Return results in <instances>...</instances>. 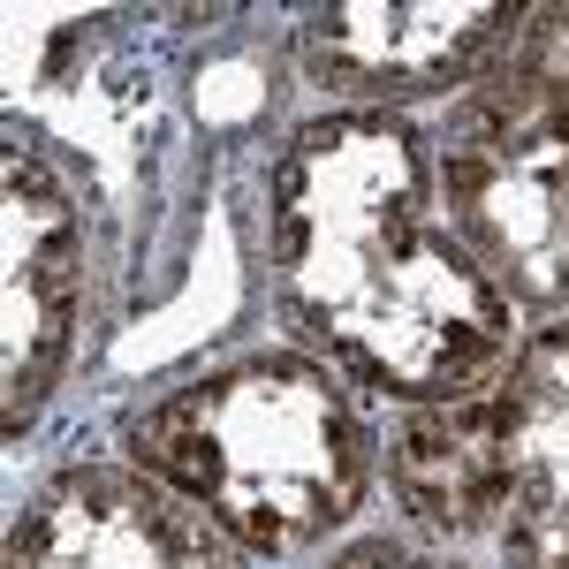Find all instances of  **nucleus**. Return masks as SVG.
Returning a JSON list of instances; mask_svg holds the SVG:
<instances>
[{
	"mask_svg": "<svg viewBox=\"0 0 569 569\" xmlns=\"http://www.w3.org/2000/svg\"><path fill=\"white\" fill-rule=\"evenodd\" d=\"M266 297L297 350L380 402L471 395L525 342L517 305L440 213L418 114L289 122L266 168Z\"/></svg>",
	"mask_w": 569,
	"mask_h": 569,
	"instance_id": "1",
	"label": "nucleus"
},
{
	"mask_svg": "<svg viewBox=\"0 0 569 569\" xmlns=\"http://www.w3.org/2000/svg\"><path fill=\"white\" fill-rule=\"evenodd\" d=\"M122 456L273 569L319 555L365 517L380 426L335 365L259 342L144 395L122 418Z\"/></svg>",
	"mask_w": 569,
	"mask_h": 569,
	"instance_id": "2",
	"label": "nucleus"
},
{
	"mask_svg": "<svg viewBox=\"0 0 569 569\" xmlns=\"http://www.w3.org/2000/svg\"><path fill=\"white\" fill-rule=\"evenodd\" d=\"M440 213L501 281L517 319L569 311V84L501 69L433 130Z\"/></svg>",
	"mask_w": 569,
	"mask_h": 569,
	"instance_id": "3",
	"label": "nucleus"
},
{
	"mask_svg": "<svg viewBox=\"0 0 569 569\" xmlns=\"http://www.w3.org/2000/svg\"><path fill=\"white\" fill-rule=\"evenodd\" d=\"M0 433L8 448L46 426L53 395L69 388L77 357L91 350V311H99V251H91V213L77 182L46 160L31 137L8 130L0 144Z\"/></svg>",
	"mask_w": 569,
	"mask_h": 569,
	"instance_id": "4",
	"label": "nucleus"
},
{
	"mask_svg": "<svg viewBox=\"0 0 569 569\" xmlns=\"http://www.w3.org/2000/svg\"><path fill=\"white\" fill-rule=\"evenodd\" d=\"M525 23L517 0H335L297 8V77L327 107L410 114L426 99H463L493 77Z\"/></svg>",
	"mask_w": 569,
	"mask_h": 569,
	"instance_id": "5",
	"label": "nucleus"
},
{
	"mask_svg": "<svg viewBox=\"0 0 569 569\" xmlns=\"http://www.w3.org/2000/svg\"><path fill=\"white\" fill-rule=\"evenodd\" d=\"M8 569H259L228 531L190 509L176 486L137 471L130 456H69L53 463L16 525Z\"/></svg>",
	"mask_w": 569,
	"mask_h": 569,
	"instance_id": "6",
	"label": "nucleus"
},
{
	"mask_svg": "<svg viewBox=\"0 0 569 569\" xmlns=\"http://www.w3.org/2000/svg\"><path fill=\"white\" fill-rule=\"evenodd\" d=\"M380 471H388V501L402 531H418L433 547L501 539V509H509L501 380L448 395V402H402L380 433Z\"/></svg>",
	"mask_w": 569,
	"mask_h": 569,
	"instance_id": "7",
	"label": "nucleus"
},
{
	"mask_svg": "<svg viewBox=\"0 0 569 569\" xmlns=\"http://www.w3.org/2000/svg\"><path fill=\"white\" fill-rule=\"evenodd\" d=\"M501 426H509V509L501 569H569V311L525 327L501 365Z\"/></svg>",
	"mask_w": 569,
	"mask_h": 569,
	"instance_id": "8",
	"label": "nucleus"
},
{
	"mask_svg": "<svg viewBox=\"0 0 569 569\" xmlns=\"http://www.w3.org/2000/svg\"><path fill=\"white\" fill-rule=\"evenodd\" d=\"M327 569H479L463 547H433V539H418V531H357L342 539Z\"/></svg>",
	"mask_w": 569,
	"mask_h": 569,
	"instance_id": "9",
	"label": "nucleus"
},
{
	"mask_svg": "<svg viewBox=\"0 0 569 569\" xmlns=\"http://www.w3.org/2000/svg\"><path fill=\"white\" fill-rule=\"evenodd\" d=\"M501 69L562 77L569 84V0H539V8H525V23H517L509 53H501Z\"/></svg>",
	"mask_w": 569,
	"mask_h": 569,
	"instance_id": "10",
	"label": "nucleus"
}]
</instances>
